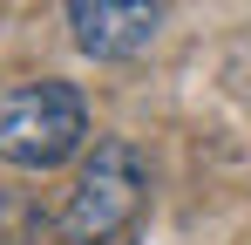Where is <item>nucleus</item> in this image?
<instances>
[{
	"label": "nucleus",
	"mask_w": 251,
	"mask_h": 245,
	"mask_svg": "<svg viewBox=\"0 0 251 245\" xmlns=\"http://www.w3.org/2000/svg\"><path fill=\"white\" fill-rule=\"evenodd\" d=\"M88 143V102L75 82H21L0 95V163L54 170Z\"/></svg>",
	"instance_id": "1"
},
{
	"label": "nucleus",
	"mask_w": 251,
	"mask_h": 245,
	"mask_svg": "<svg viewBox=\"0 0 251 245\" xmlns=\"http://www.w3.org/2000/svg\"><path fill=\"white\" fill-rule=\"evenodd\" d=\"M143 204H150V163H143L136 143L109 136V143H95V157L82 163L75 191L61 204V239L68 245H109L143 218Z\"/></svg>",
	"instance_id": "2"
},
{
	"label": "nucleus",
	"mask_w": 251,
	"mask_h": 245,
	"mask_svg": "<svg viewBox=\"0 0 251 245\" xmlns=\"http://www.w3.org/2000/svg\"><path fill=\"white\" fill-rule=\"evenodd\" d=\"M163 28L156 0H68V34L88 61H136Z\"/></svg>",
	"instance_id": "3"
}]
</instances>
